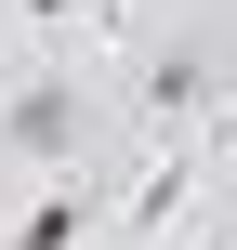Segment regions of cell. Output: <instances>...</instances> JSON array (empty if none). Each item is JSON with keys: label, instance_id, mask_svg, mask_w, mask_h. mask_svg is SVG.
Returning <instances> with one entry per match:
<instances>
[{"label": "cell", "instance_id": "cell-1", "mask_svg": "<svg viewBox=\"0 0 237 250\" xmlns=\"http://www.w3.org/2000/svg\"><path fill=\"white\" fill-rule=\"evenodd\" d=\"M0 145H13L26 171H79V145H92V92H79V79H26V92L0 105Z\"/></svg>", "mask_w": 237, "mask_h": 250}, {"label": "cell", "instance_id": "cell-2", "mask_svg": "<svg viewBox=\"0 0 237 250\" xmlns=\"http://www.w3.org/2000/svg\"><path fill=\"white\" fill-rule=\"evenodd\" d=\"M92 224H106V198H92L79 171H53V185L13 211V237H26V250H66V237H92Z\"/></svg>", "mask_w": 237, "mask_h": 250}, {"label": "cell", "instance_id": "cell-3", "mask_svg": "<svg viewBox=\"0 0 237 250\" xmlns=\"http://www.w3.org/2000/svg\"><path fill=\"white\" fill-rule=\"evenodd\" d=\"M185 211H198V158H185V145H172V158H158V171H145V185H132V198H119V224H132V237H172V224H185Z\"/></svg>", "mask_w": 237, "mask_h": 250}, {"label": "cell", "instance_id": "cell-4", "mask_svg": "<svg viewBox=\"0 0 237 250\" xmlns=\"http://www.w3.org/2000/svg\"><path fill=\"white\" fill-rule=\"evenodd\" d=\"M198 105H211V66H198V53H158V66H145V132H185Z\"/></svg>", "mask_w": 237, "mask_h": 250}, {"label": "cell", "instance_id": "cell-5", "mask_svg": "<svg viewBox=\"0 0 237 250\" xmlns=\"http://www.w3.org/2000/svg\"><path fill=\"white\" fill-rule=\"evenodd\" d=\"M13 13H26V26H79L92 0H13Z\"/></svg>", "mask_w": 237, "mask_h": 250}]
</instances>
